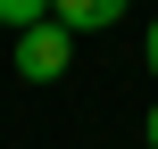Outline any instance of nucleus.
Segmentation results:
<instances>
[{
	"label": "nucleus",
	"mask_w": 158,
	"mask_h": 149,
	"mask_svg": "<svg viewBox=\"0 0 158 149\" xmlns=\"http://www.w3.org/2000/svg\"><path fill=\"white\" fill-rule=\"evenodd\" d=\"M67 66H75V33H67L58 17H42V25L17 33V75H25V83H58Z\"/></svg>",
	"instance_id": "1"
},
{
	"label": "nucleus",
	"mask_w": 158,
	"mask_h": 149,
	"mask_svg": "<svg viewBox=\"0 0 158 149\" xmlns=\"http://www.w3.org/2000/svg\"><path fill=\"white\" fill-rule=\"evenodd\" d=\"M125 8H133V0H50V17H58L75 41H83V33H108V25H125Z\"/></svg>",
	"instance_id": "2"
},
{
	"label": "nucleus",
	"mask_w": 158,
	"mask_h": 149,
	"mask_svg": "<svg viewBox=\"0 0 158 149\" xmlns=\"http://www.w3.org/2000/svg\"><path fill=\"white\" fill-rule=\"evenodd\" d=\"M50 17V0H0V25L8 33H25V25H42Z\"/></svg>",
	"instance_id": "3"
},
{
	"label": "nucleus",
	"mask_w": 158,
	"mask_h": 149,
	"mask_svg": "<svg viewBox=\"0 0 158 149\" xmlns=\"http://www.w3.org/2000/svg\"><path fill=\"white\" fill-rule=\"evenodd\" d=\"M142 66L158 75V17H150V33H142Z\"/></svg>",
	"instance_id": "4"
},
{
	"label": "nucleus",
	"mask_w": 158,
	"mask_h": 149,
	"mask_svg": "<svg viewBox=\"0 0 158 149\" xmlns=\"http://www.w3.org/2000/svg\"><path fill=\"white\" fill-rule=\"evenodd\" d=\"M142 141H150V149H158V108H150V124H142Z\"/></svg>",
	"instance_id": "5"
}]
</instances>
